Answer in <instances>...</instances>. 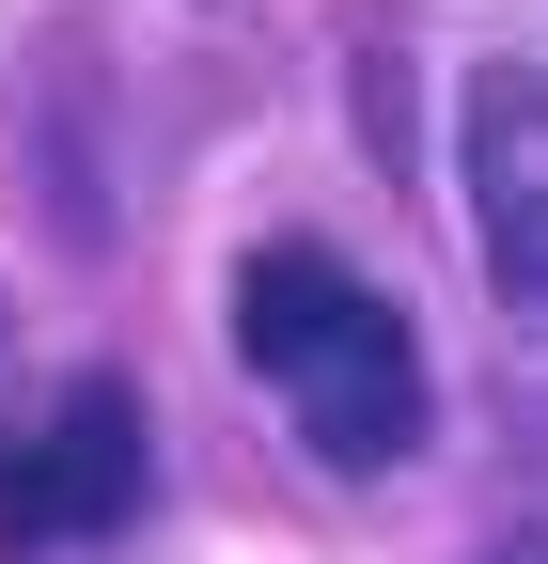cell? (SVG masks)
Listing matches in <instances>:
<instances>
[{
	"label": "cell",
	"mask_w": 548,
	"mask_h": 564,
	"mask_svg": "<svg viewBox=\"0 0 548 564\" xmlns=\"http://www.w3.org/2000/svg\"><path fill=\"white\" fill-rule=\"evenodd\" d=\"M235 361L266 377V408L298 423L329 470H392L424 440V345L329 236H266L235 267Z\"/></svg>",
	"instance_id": "6da1fadb"
},
{
	"label": "cell",
	"mask_w": 548,
	"mask_h": 564,
	"mask_svg": "<svg viewBox=\"0 0 548 564\" xmlns=\"http://www.w3.org/2000/svg\"><path fill=\"white\" fill-rule=\"evenodd\" d=\"M142 392L125 377H63L47 408L0 423V549H79L142 518Z\"/></svg>",
	"instance_id": "7a4b0ae2"
},
{
	"label": "cell",
	"mask_w": 548,
	"mask_h": 564,
	"mask_svg": "<svg viewBox=\"0 0 548 564\" xmlns=\"http://www.w3.org/2000/svg\"><path fill=\"white\" fill-rule=\"evenodd\" d=\"M454 158H470V236H486L502 314H517V329H548V47L470 63Z\"/></svg>",
	"instance_id": "3957f363"
},
{
	"label": "cell",
	"mask_w": 548,
	"mask_h": 564,
	"mask_svg": "<svg viewBox=\"0 0 548 564\" xmlns=\"http://www.w3.org/2000/svg\"><path fill=\"white\" fill-rule=\"evenodd\" d=\"M486 564H548V533H517V549H486Z\"/></svg>",
	"instance_id": "277c9868"
}]
</instances>
